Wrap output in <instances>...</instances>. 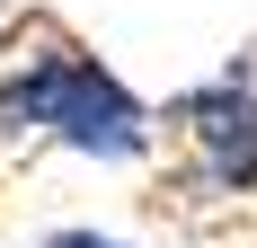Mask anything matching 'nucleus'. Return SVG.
Returning <instances> with one entry per match:
<instances>
[{
	"mask_svg": "<svg viewBox=\"0 0 257 248\" xmlns=\"http://www.w3.org/2000/svg\"><path fill=\"white\" fill-rule=\"evenodd\" d=\"M45 151L80 160V169H142L160 151V106L133 89L115 62L80 45L71 80H62V98H53V124H45Z\"/></svg>",
	"mask_w": 257,
	"mask_h": 248,
	"instance_id": "2",
	"label": "nucleus"
},
{
	"mask_svg": "<svg viewBox=\"0 0 257 248\" xmlns=\"http://www.w3.org/2000/svg\"><path fill=\"white\" fill-rule=\"evenodd\" d=\"M27 248H133V239H115V230H89V222H62V230H36Z\"/></svg>",
	"mask_w": 257,
	"mask_h": 248,
	"instance_id": "3",
	"label": "nucleus"
},
{
	"mask_svg": "<svg viewBox=\"0 0 257 248\" xmlns=\"http://www.w3.org/2000/svg\"><path fill=\"white\" fill-rule=\"evenodd\" d=\"M160 133H178V186L186 204H248L257 195V80L248 62L195 80L160 106Z\"/></svg>",
	"mask_w": 257,
	"mask_h": 248,
	"instance_id": "1",
	"label": "nucleus"
}]
</instances>
